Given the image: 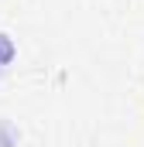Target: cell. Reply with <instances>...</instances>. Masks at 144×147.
<instances>
[{
	"instance_id": "1",
	"label": "cell",
	"mask_w": 144,
	"mask_h": 147,
	"mask_svg": "<svg viewBox=\"0 0 144 147\" xmlns=\"http://www.w3.org/2000/svg\"><path fill=\"white\" fill-rule=\"evenodd\" d=\"M14 55H17V48H14V41H10V34H0V72L14 62Z\"/></svg>"
},
{
	"instance_id": "2",
	"label": "cell",
	"mask_w": 144,
	"mask_h": 147,
	"mask_svg": "<svg viewBox=\"0 0 144 147\" xmlns=\"http://www.w3.org/2000/svg\"><path fill=\"white\" fill-rule=\"evenodd\" d=\"M0 147H17V130L10 120H0Z\"/></svg>"
}]
</instances>
